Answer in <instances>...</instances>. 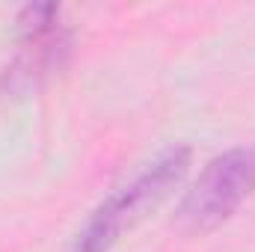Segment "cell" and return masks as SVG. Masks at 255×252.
I'll use <instances>...</instances> for the list:
<instances>
[{
    "label": "cell",
    "instance_id": "6da1fadb",
    "mask_svg": "<svg viewBox=\"0 0 255 252\" xmlns=\"http://www.w3.org/2000/svg\"><path fill=\"white\" fill-rule=\"evenodd\" d=\"M190 166V148L175 145L157 154L130 184L113 190L86 220V226L77 232L68 252H110L119 235L130 229L136 220L145 217L148 208H154L160 199L169 196V190L178 187Z\"/></svg>",
    "mask_w": 255,
    "mask_h": 252
},
{
    "label": "cell",
    "instance_id": "7a4b0ae2",
    "mask_svg": "<svg viewBox=\"0 0 255 252\" xmlns=\"http://www.w3.org/2000/svg\"><path fill=\"white\" fill-rule=\"evenodd\" d=\"M255 190V142L217 154L184 193L178 220L193 232H211L226 223Z\"/></svg>",
    "mask_w": 255,
    "mask_h": 252
}]
</instances>
